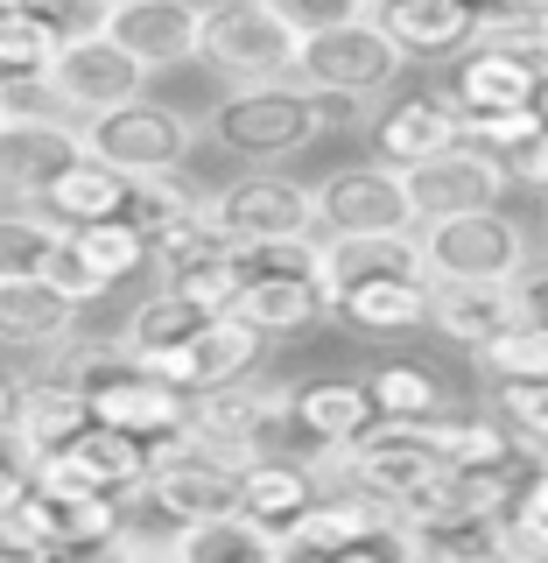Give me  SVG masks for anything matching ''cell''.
Instances as JSON below:
<instances>
[{
  "mask_svg": "<svg viewBox=\"0 0 548 563\" xmlns=\"http://www.w3.org/2000/svg\"><path fill=\"white\" fill-rule=\"evenodd\" d=\"M521 8H548V0H521Z\"/></svg>",
  "mask_w": 548,
  "mask_h": 563,
  "instance_id": "6f0895ef",
  "label": "cell"
},
{
  "mask_svg": "<svg viewBox=\"0 0 548 563\" xmlns=\"http://www.w3.org/2000/svg\"><path fill=\"white\" fill-rule=\"evenodd\" d=\"M514 310H521V324H548V246H535V254L514 268Z\"/></svg>",
  "mask_w": 548,
  "mask_h": 563,
  "instance_id": "b9f144b4",
  "label": "cell"
},
{
  "mask_svg": "<svg viewBox=\"0 0 548 563\" xmlns=\"http://www.w3.org/2000/svg\"><path fill=\"white\" fill-rule=\"evenodd\" d=\"M190 437L239 472L254 457H275V444L289 437V380H233L190 395Z\"/></svg>",
  "mask_w": 548,
  "mask_h": 563,
  "instance_id": "277c9868",
  "label": "cell"
},
{
  "mask_svg": "<svg viewBox=\"0 0 548 563\" xmlns=\"http://www.w3.org/2000/svg\"><path fill=\"white\" fill-rule=\"evenodd\" d=\"M8 8H29V0H0V14H8Z\"/></svg>",
  "mask_w": 548,
  "mask_h": 563,
  "instance_id": "9f6ffc18",
  "label": "cell"
},
{
  "mask_svg": "<svg viewBox=\"0 0 548 563\" xmlns=\"http://www.w3.org/2000/svg\"><path fill=\"white\" fill-rule=\"evenodd\" d=\"M204 331V310L198 303H183V296H169V289H155V296H141V303L127 310V324H120V352L148 374V366H163L169 352H183L190 339Z\"/></svg>",
  "mask_w": 548,
  "mask_h": 563,
  "instance_id": "83f0119b",
  "label": "cell"
},
{
  "mask_svg": "<svg viewBox=\"0 0 548 563\" xmlns=\"http://www.w3.org/2000/svg\"><path fill=\"white\" fill-rule=\"evenodd\" d=\"M527 113H535V128L548 134V70H541V85H535V106H527Z\"/></svg>",
  "mask_w": 548,
  "mask_h": 563,
  "instance_id": "f907efd6",
  "label": "cell"
},
{
  "mask_svg": "<svg viewBox=\"0 0 548 563\" xmlns=\"http://www.w3.org/2000/svg\"><path fill=\"white\" fill-rule=\"evenodd\" d=\"M0 563H49V556H14V550H0Z\"/></svg>",
  "mask_w": 548,
  "mask_h": 563,
  "instance_id": "f5cc1de1",
  "label": "cell"
},
{
  "mask_svg": "<svg viewBox=\"0 0 548 563\" xmlns=\"http://www.w3.org/2000/svg\"><path fill=\"white\" fill-rule=\"evenodd\" d=\"M492 422L514 437V451L527 465L548 457V380H492Z\"/></svg>",
  "mask_w": 548,
  "mask_h": 563,
  "instance_id": "e575fe53",
  "label": "cell"
},
{
  "mask_svg": "<svg viewBox=\"0 0 548 563\" xmlns=\"http://www.w3.org/2000/svg\"><path fill=\"white\" fill-rule=\"evenodd\" d=\"M429 437H436V451H444L450 472H506V479L527 472V457L514 451V437H506L492 416H457L450 409V416L429 422Z\"/></svg>",
  "mask_w": 548,
  "mask_h": 563,
  "instance_id": "d6a6232c",
  "label": "cell"
},
{
  "mask_svg": "<svg viewBox=\"0 0 548 563\" xmlns=\"http://www.w3.org/2000/svg\"><path fill=\"white\" fill-rule=\"evenodd\" d=\"M401 49L387 43L373 29V14H359V22L331 29V35H310L303 49H295V70L289 85H303V92H345V99H387L401 85Z\"/></svg>",
  "mask_w": 548,
  "mask_h": 563,
  "instance_id": "9c48e42d",
  "label": "cell"
},
{
  "mask_svg": "<svg viewBox=\"0 0 548 563\" xmlns=\"http://www.w3.org/2000/svg\"><path fill=\"white\" fill-rule=\"evenodd\" d=\"M85 409H92V422L134 437V444H163V437H176L190 422V395H176V387H163L155 374H141L127 360L113 380H99L92 395H85Z\"/></svg>",
  "mask_w": 548,
  "mask_h": 563,
  "instance_id": "ac0fdd59",
  "label": "cell"
},
{
  "mask_svg": "<svg viewBox=\"0 0 548 563\" xmlns=\"http://www.w3.org/2000/svg\"><path fill=\"white\" fill-rule=\"evenodd\" d=\"M457 8H471V14H492V8H514V0H457Z\"/></svg>",
  "mask_w": 548,
  "mask_h": 563,
  "instance_id": "816d5d0a",
  "label": "cell"
},
{
  "mask_svg": "<svg viewBox=\"0 0 548 563\" xmlns=\"http://www.w3.org/2000/svg\"><path fill=\"white\" fill-rule=\"evenodd\" d=\"M521 324L514 289L506 282H429V331L465 352H485L492 339Z\"/></svg>",
  "mask_w": 548,
  "mask_h": 563,
  "instance_id": "44dd1931",
  "label": "cell"
},
{
  "mask_svg": "<svg viewBox=\"0 0 548 563\" xmlns=\"http://www.w3.org/2000/svg\"><path fill=\"white\" fill-rule=\"evenodd\" d=\"M0 120H14V99L8 92H0Z\"/></svg>",
  "mask_w": 548,
  "mask_h": 563,
  "instance_id": "db71d44e",
  "label": "cell"
},
{
  "mask_svg": "<svg viewBox=\"0 0 548 563\" xmlns=\"http://www.w3.org/2000/svg\"><path fill=\"white\" fill-rule=\"evenodd\" d=\"M310 500H316V479L295 457H254V465L239 472V515L254 528H268V536H281Z\"/></svg>",
  "mask_w": 548,
  "mask_h": 563,
  "instance_id": "f546056e",
  "label": "cell"
},
{
  "mask_svg": "<svg viewBox=\"0 0 548 563\" xmlns=\"http://www.w3.org/2000/svg\"><path fill=\"white\" fill-rule=\"evenodd\" d=\"M78 339V310L49 282H0V345L8 352H64Z\"/></svg>",
  "mask_w": 548,
  "mask_h": 563,
  "instance_id": "cb8c5ba5",
  "label": "cell"
},
{
  "mask_svg": "<svg viewBox=\"0 0 548 563\" xmlns=\"http://www.w3.org/2000/svg\"><path fill=\"white\" fill-rule=\"evenodd\" d=\"M99 8H105V0H99Z\"/></svg>",
  "mask_w": 548,
  "mask_h": 563,
  "instance_id": "91938a15",
  "label": "cell"
},
{
  "mask_svg": "<svg viewBox=\"0 0 548 563\" xmlns=\"http://www.w3.org/2000/svg\"><path fill=\"white\" fill-rule=\"evenodd\" d=\"M127 99H148V70H141L127 49H113L99 29L64 35V49L43 70V106L49 113H78V128H85V120L113 113V106H127Z\"/></svg>",
  "mask_w": 548,
  "mask_h": 563,
  "instance_id": "52a82bcc",
  "label": "cell"
},
{
  "mask_svg": "<svg viewBox=\"0 0 548 563\" xmlns=\"http://www.w3.org/2000/svg\"><path fill=\"white\" fill-rule=\"evenodd\" d=\"M492 563H548V521H535L521 500L492 515Z\"/></svg>",
  "mask_w": 548,
  "mask_h": 563,
  "instance_id": "ab89813d",
  "label": "cell"
},
{
  "mask_svg": "<svg viewBox=\"0 0 548 563\" xmlns=\"http://www.w3.org/2000/svg\"><path fill=\"white\" fill-rule=\"evenodd\" d=\"M204 134L219 141L233 163L275 169V163H295V155L316 141V113H310V92L289 85V78H275V85H225V99L211 106Z\"/></svg>",
  "mask_w": 548,
  "mask_h": 563,
  "instance_id": "7a4b0ae2",
  "label": "cell"
},
{
  "mask_svg": "<svg viewBox=\"0 0 548 563\" xmlns=\"http://www.w3.org/2000/svg\"><path fill=\"white\" fill-rule=\"evenodd\" d=\"M57 240H64V225H49L35 205H8V211H0V282L43 275V261H49Z\"/></svg>",
  "mask_w": 548,
  "mask_h": 563,
  "instance_id": "8d00e7d4",
  "label": "cell"
},
{
  "mask_svg": "<svg viewBox=\"0 0 548 563\" xmlns=\"http://www.w3.org/2000/svg\"><path fill=\"white\" fill-rule=\"evenodd\" d=\"M310 113H316V134H351L373 120L366 99H345V92H310Z\"/></svg>",
  "mask_w": 548,
  "mask_h": 563,
  "instance_id": "7bdbcfd3",
  "label": "cell"
},
{
  "mask_svg": "<svg viewBox=\"0 0 548 563\" xmlns=\"http://www.w3.org/2000/svg\"><path fill=\"white\" fill-rule=\"evenodd\" d=\"M204 219L219 225L233 246H268V240H316L310 184L281 169H239L233 184H219L204 198Z\"/></svg>",
  "mask_w": 548,
  "mask_h": 563,
  "instance_id": "30bf717a",
  "label": "cell"
},
{
  "mask_svg": "<svg viewBox=\"0 0 548 563\" xmlns=\"http://www.w3.org/2000/svg\"><path fill=\"white\" fill-rule=\"evenodd\" d=\"M295 35L275 22L260 0H204L198 64H211L225 85H275L295 70Z\"/></svg>",
  "mask_w": 548,
  "mask_h": 563,
  "instance_id": "8992f818",
  "label": "cell"
},
{
  "mask_svg": "<svg viewBox=\"0 0 548 563\" xmlns=\"http://www.w3.org/2000/svg\"><path fill=\"white\" fill-rule=\"evenodd\" d=\"M225 317H239V324H254L260 339H289V331H303V324H324V296H316V275H260V282H239V296H233V310Z\"/></svg>",
  "mask_w": 548,
  "mask_h": 563,
  "instance_id": "d4e9b609",
  "label": "cell"
},
{
  "mask_svg": "<svg viewBox=\"0 0 548 563\" xmlns=\"http://www.w3.org/2000/svg\"><path fill=\"white\" fill-rule=\"evenodd\" d=\"M541 49L535 43H465L450 64V85H444V106L457 113L465 141L506 155L535 134V85H541Z\"/></svg>",
  "mask_w": 548,
  "mask_h": 563,
  "instance_id": "6da1fadb",
  "label": "cell"
},
{
  "mask_svg": "<svg viewBox=\"0 0 548 563\" xmlns=\"http://www.w3.org/2000/svg\"><path fill=\"white\" fill-rule=\"evenodd\" d=\"M14 395H22V380L0 366V437H8V422H14Z\"/></svg>",
  "mask_w": 548,
  "mask_h": 563,
  "instance_id": "c3c4849f",
  "label": "cell"
},
{
  "mask_svg": "<svg viewBox=\"0 0 548 563\" xmlns=\"http://www.w3.org/2000/svg\"><path fill=\"white\" fill-rule=\"evenodd\" d=\"M366 282H429L415 233H316V296L324 310Z\"/></svg>",
  "mask_w": 548,
  "mask_h": 563,
  "instance_id": "9a60e30c",
  "label": "cell"
},
{
  "mask_svg": "<svg viewBox=\"0 0 548 563\" xmlns=\"http://www.w3.org/2000/svg\"><path fill=\"white\" fill-rule=\"evenodd\" d=\"M415 246L429 282H514V268L535 254V233L500 205V211H471V219L415 225Z\"/></svg>",
  "mask_w": 548,
  "mask_h": 563,
  "instance_id": "5b68a950",
  "label": "cell"
},
{
  "mask_svg": "<svg viewBox=\"0 0 548 563\" xmlns=\"http://www.w3.org/2000/svg\"><path fill=\"white\" fill-rule=\"evenodd\" d=\"M198 205H204V198L183 184V169H176V176H134V184H127V205H120V219H127L134 233L155 246L163 233H176V225H183Z\"/></svg>",
  "mask_w": 548,
  "mask_h": 563,
  "instance_id": "836d02e7",
  "label": "cell"
},
{
  "mask_svg": "<svg viewBox=\"0 0 548 563\" xmlns=\"http://www.w3.org/2000/svg\"><path fill=\"white\" fill-rule=\"evenodd\" d=\"M64 22L57 14H43V8H8L0 14V92L8 99H43V70L49 57L64 49Z\"/></svg>",
  "mask_w": 548,
  "mask_h": 563,
  "instance_id": "484cf974",
  "label": "cell"
},
{
  "mask_svg": "<svg viewBox=\"0 0 548 563\" xmlns=\"http://www.w3.org/2000/svg\"><path fill=\"white\" fill-rule=\"evenodd\" d=\"M380 528H387L380 500H366V493H316L275 542H281L289 563H345V556H359Z\"/></svg>",
  "mask_w": 548,
  "mask_h": 563,
  "instance_id": "e0dca14e",
  "label": "cell"
},
{
  "mask_svg": "<svg viewBox=\"0 0 548 563\" xmlns=\"http://www.w3.org/2000/svg\"><path fill=\"white\" fill-rule=\"evenodd\" d=\"M260 352H268V339H260L254 324H239V317H204L198 339H190L183 352H169L163 366H148V374L163 387H176V395H211V387L254 380Z\"/></svg>",
  "mask_w": 548,
  "mask_h": 563,
  "instance_id": "2e32d148",
  "label": "cell"
},
{
  "mask_svg": "<svg viewBox=\"0 0 548 563\" xmlns=\"http://www.w3.org/2000/svg\"><path fill=\"white\" fill-rule=\"evenodd\" d=\"M373 401H366V380L351 374H316V380H289V430L316 451H345L359 430H373Z\"/></svg>",
  "mask_w": 548,
  "mask_h": 563,
  "instance_id": "ffe728a7",
  "label": "cell"
},
{
  "mask_svg": "<svg viewBox=\"0 0 548 563\" xmlns=\"http://www.w3.org/2000/svg\"><path fill=\"white\" fill-rule=\"evenodd\" d=\"M366 401H373L380 422H436L450 416V380L422 360H380L366 374Z\"/></svg>",
  "mask_w": 548,
  "mask_h": 563,
  "instance_id": "f1b7e54d",
  "label": "cell"
},
{
  "mask_svg": "<svg viewBox=\"0 0 548 563\" xmlns=\"http://www.w3.org/2000/svg\"><path fill=\"white\" fill-rule=\"evenodd\" d=\"M85 155L78 141V120H57V113H14L0 120V198L14 205H35L57 169H70Z\"/></svg>",
  "mask_w": 548,
  "mask_h": 563,
  "instance_id": "5bb4252c",
  "label": "cell"
},
{
  "mask_svg": "<svg viewBox=\"0 0 548 563\" xmlns=\"http://www.w3.org/2000/svg\"><path fill=\"white\" fill-rule=\"evenodd\" d=\"M366 128H373V163L394 169V176L429 163V155H444L450 141H465V128H457V113L444 106V92H401V99H387Z\"/></svg>",
  "mask_w": 548,
  "mask_h": 563,
  "instance_id": "d6986e66",
  "label": "cell"
},
{
  "mask_svg": "<svg viewBox=\"0 0 548 563\" xmlns=\"http://www.w3.org/2000/svg\"><path fill=\"white\" fill-rule=\"evenodd\" d=\"M331 317H345L366 339H409L429 324V282H366V289H345Z\"/></svg>",
  "mask_w": 548,
  "mask_h": 563,
  "instance_id": "4dcf8cb0",
  "label": "cell"
},
{
  "mask_svg": "<svg viewBox=\"0 0 548 563\" xmlns=\"http://www.w3.org/2000/svg\"><path fill=\"white\" fill-rule=\"evenodd\" d=\"M373 29L401 49V64H429V57H457L471 43L479 14L457 8V0H373Z\"/></svg>",
  "mask_w": 548,
  "mask_h": 563,
  "instance_id": "7402d4cb",
  "label": "cell"
},
{
  "mask_svg": "<svg viewBox=\"0 0 548 563\" xmlns=\"http://www.w3.org/2000/svg\"><path fill=\"white\" fill-rule=\"evenodd\" d=\"M92 430V409H85V395L70 380L57 374H35L22 380V395H14V422H8V444L29 457H49V451H64L70 437H85Z\"/></svg>",
  "mask_w": 548,
  "mask_h": 563,
  "instance_id": "603a6c76",
  "label": "cell"
},
{
  "mask_svg": "<svg viewBox=\"0 0 548 563\" xmlns=\"http://www.w3.org/2000/svg\"><path fill=\"white\" fill-rule=\"evenodd\" d=\"M281 563H289V556H281Z\"/></svg>",
  "mask_w": 548,
  "mask_h": 563,
  "instance_id": "680465c9",
  "label": "cell"
},
{
  "mask_svg": "<svg viewBox=\"0 0 548 563\" xmlns=\"http://www.w3.org/2000/svg\"><path fill=\"white\" fill-rule=\"evenodd\" d=\"M260 8H268L275 22L295 35V43H310V35H331V29L359 22V14L373 8V0H260Z\"/></svg>",
  "mask_w": 548,
  "mask_h": 563,
  "instance_id": "f35d334b",
  "label": "cell"
},
{
  "mask_svg": "<svg viewBox=\"0 0 548 563\" xmlns=\"http://www.w3.org/2000/svg\"><path fill=\"white\" fill-rule=\"evenodd\" d=\"M479 366L492 380H548V324H514L479 352Z\"/></svg>",
  "mask_w": 548,
  "mask_h": 563,
  "instance_id": "74e56055",
  "label": "cell"
},
{
  "mask_svg": "<svg viewBox=\"0 0 548 563\" xmlns=\"http://www.w3.org/2000/svg\"><path fill=\"white\" fill-rule=\"evenodd\" d=\"M120 205H127V176L120 169H105L92 163V155H78L70 169H57V184L35 198V211H43L49 225H105V219H120Z\"/></svg>",
  "mask_w": 548,
  "mask_h": 563,
  "instance_id": "4316f807",
  "label": "cell"
},
{
  "mask_svg": "<svg viewBox=\"0 0 548 563\" xmlns=\"http://www.w3.org/2000/svg\"><path fill=\"white\" fill-rule=\"evenodd\" d=\"M527 29H535V49H541V64H548V8H527Z\"/></svg>",
  "mask_w": 548,
  "mask_h": 563,
  "instance_id": "681fc988",
  "label": "cell"
},
{
  "mask_svg": "<svg viewBox=\"0 0 548 563\" xmlns=\"http://www.w3.org/2000/svg\"><path fill=\"white\" fill-rule=\"evenodd\" d=\"M506 190H514V176H506V163L492 148H479V141H450L444 155L401 169V198H409V219L415 225H444V219H471V211H500Z\"/></svg>",
  "mask_w": 548,
  "mask_h": 563,
  "instance_id": "ba28073f",
  "label": "cell"
},
{
  "mask_svg": "<svg viewBox=\"0 0 548 563\" xmlns=\"http://www.w3.org/2000/svg\"><path fill=\"white\" fill-rule=\"evenodd\" d=\"M105 563H176V556L163 550V542H148V536H127V542H120V550L105 556Z\"/></svg>",
  "mask_w": 548,
  "mask_h": 563,
  "instance_id": "7dc6e473",
  "label": "cell"
},
{
  "mask_svg": "<svg viewBox=\"0 0 548 563\" xmlns=\"http://www.w3.org/2000/svg\"><path fill=\"white\" fill-rule=\"evenodd\" d=\"M29 493V457L8 444V437H0V507H14Z\"/></svg>",
  "mask_w": 548,
  "mask_h": 563,
  "instance_id": "f6af8a7d",
  "label": "cell"
},
{
  "mask_svg": "<svg viewBox=\"0 0 548 563\" xmlns=\"http://www.w3.org/2000/svg\"><path fill=\"white\" fill-rule=\"evenodd\" d=\"M198 29H204V0H105L99 8V35L113 49H127L148 78L198 64Z\"/></svg>",
  "mask_w": 548,
  "mask_h": 563,
  "instance_id": "7c38bea8",
  "label": "cell"
},
{
  "mask_svg": "<svg viewBox=\"0 0 548 563\" xmlns=\"http://www.w3.org/2000/svg\"><path fill=\"white\" fill-rule=\"evenodd\" d=\"M64 240L78 246V261H85V268H92V275L105 282V289H120L127 275L148 268V240H141L127 219H105V225H70Z\"/></svg>",
  "mask_w": 548,
  "mask_h": 563,
  "instance_id": "d590c367",
  "label": "cell"
},
{
  "mask_svg": "<svg viewBox=\"0 0 548 563\" xmlns=\"http://www.w3.org/2000/svg\"><path fill=\"white\" fill-rule=\"evenodd\" d=\"M163 550L176 563H281V542L268 536V528H254L246 515H211V521L169 528Z\"/></svg>",
  "mask_w": 548,
  "mask_h": 563,
  "instance_id": "1f68e13d",
  "label": "cell"
},
{
  "mask_svg": "<svg viewBox=\"0 0 548 563\" xmlns=\"http://www.w3.org/2000/svg\"><path fill=\"white\" fill-rule=\"evenodd\" d=\"M35 282H49V289H57L70 310H85V303H99V296H105V282L78 261V246H70V240L49 246V261H43V275H35Z\"/></svg>",
  "mask_w": 548,
  "mask_h": 563,
  "instance_id": "60d3db41",
  "label": "cell"
},
{
  "mask_svg": "<svg viewBox=\"0 0 548 563\" xmlns=\"http://www.w3.org/2000/svg\"><path fill=\"white\" fill-rule=\"evenodd\" d=\"M345 563H380V556H373V550H359V556H345Z\"/></svg>",
  "mask_w": 548,
  "mask_h": 563,
  "instance_id": "11a10c76",
  "label": "cell"
},
{
  "mask_svg": "<svg viewBox=\"0 0 548 563\" xmlns=\"http://www.w3.org/2000/svg\"><path fill=\"white\" fill-rule=\"evenodd\" d=\"M500 163H506V176H514V184H527V190H541V198H548V134H541V128L527 134L521 148H506Z\"/></svg>",
  "mask_w": 548,
  "mask_h": 563,
  "instance_id": "ee69618b",
  "label": "cell"
},
{
  "mask_svg": "<svg viewBox=\"0 0 548 563\" xmlns=\"http://www.w3.org/2000/svg\"><path fill=\"white\" fill-rule=\"evenodd\" d=\"M78 141H85L92 163L120 169L134 184V176H176L183 169L190 148H198V120L169 99H127V106H113V113L85 120Z\"/></svg>",
  "mask_w": 548,
  "mask_h": 563,
  "instance_id": "3957f363",
  "label": "cell"
},
{
  "mask_svg": "<svg viewBox=\"0 0 548 563\" xmlns=\"http://www.w3.org/2000/svg\"><path fill=\"white\" fill-rule=\"evenodd\" d=\"M514 500H521V507H527L535 521H548V457H541V465H527V472H521Z\"/></svg>",
  "mask_w": 548,
  "mask_h": 563,
  "instance_id": "bcb514c9",
  "label": "cell"
},
{
  "mask_svg": "<svg viewBox=\"0 0 548 563\" xmlns=\"http://www.w3.org/2000/svg\"><path fill=\"white\" fill-rule=\"evenodd\" d=\"M141 479H148V444L105 430V422H92V430L70 437L64 451H49V457L29 465V486H43V493H99V500H134Z\"/></svg>",
  "mask_w": 548,
  "mask_h": 563,
  "instance_id": "8fae6325",
  "label": "cell"
},
{
  "mask_svg": "<svg viewBox=\"0 0 548 563\" xmlns=\"http://www.w3.org/2000/svg\"><path fill=\"white\" fill-rule=\"evenodd\" d=\"M310 211H316V233H415L401 176L380 163H345V169L316 176Z\"/></svg>",
  "mask_w": 548,
  "mask_h": 563,
  "instance_id": "4fadbf2b",
  "label": "cell"
}]
</instances>
